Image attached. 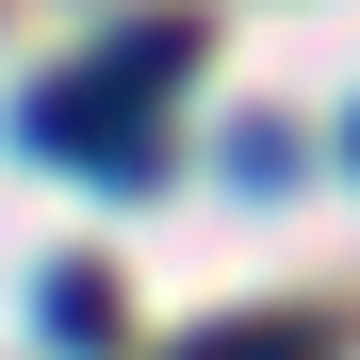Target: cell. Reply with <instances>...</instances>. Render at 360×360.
Masks as SVG:
<instances>
[{"mask_svg": "<svg viewBox=\"0 0 360 360\" xmlns=\"http://www.w3.org/2000/svg\"><path fill=\"white\" fill-rule=\"evenodd\" d=\"M33 148H66V164H98V180H164V131H148V98L131 82H66V98H33Z\"/></svg>", "mask_w": 360, "mask_h": 360, "instance_id": "obj_1", "label": "cell"}, {"mask_svg": "<svg viewBox=\"0 0 360 360\" xmlns=\"http://www.w3.org/2000/svg\"><path fill=\"white\" fill-rule=\"evenodd\" d=\"M213 360H328V328H229Z\"/></svg>", "mask_w": 360, "mask_h": 360, "instance_id": "obj_2", "label": "cell"}, {"mask_svg": "<svg viewBox=\"0 0 360 360\" xmlns=\"http://www.w3.org/2000/svg\"><path fill=\"white\" fill-rule=\"evenodd\" d=\"M344 164H360V131H344Z\"/></svg>", "mask_w": 360, "mask_h": 360, "instance_id": "obj_3", "label": "cell"}]
</instances>
